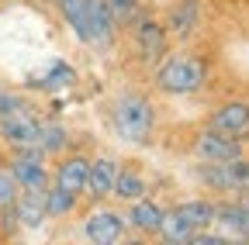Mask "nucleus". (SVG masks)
<instances>
[{
	"label": "nucleus",
	"mask_w": 249,
	"mask_h": 245,
	"mask_svg": "<svg viewBox=\"0 0 249 245\" xmlns=\"http://www.w3.org/2000/svg\"><path fill=\"white\" fill-rule=\"evenodd\" d=\"M7 169L18 180L21 190H45L52 183V166L42 159H28V156H18V152H7Z\"/></svg>",
	"instance_id": "dca6fc26"
},
{
	"label": "nucleus",
	"mask_w": 249,
	"mask_h": 245,
	"mask_svg": "<svg viewBox=\"0 0 249 245\" xmlns=\"http://www.w3.org/2000/svg\"><path fill=\"white\" fill-rule=\"evenodd\" d=\"M149 83L160 97H194L201 90H208L211 83V59L204 52H191V49H180V52H166L160 63L149 69Z\"/></svg>",
	"instance_id": "f03ea898"
},
{
	"label": "nucleus",
	"mask_w": 249,
	"mask_h": 245,
	"mask_svg": "<svg viewBox=\"0 0 249 245\" xmlns=\"http://www.w3.org/2000/svg\"><path fill=\"white\" fill-rule=\"evenodd\" d=\"M121 211H124V225H128V238L145 242V238H156V231H160L163 214H166V204L156 200L149 194V197H139L132 204H124Z\"/></svg>",
	"instance_id": "9d476101"
},
{
	"label": "nucleus",
	"mask_w": 249,
	"mask_h": 245,
	"mask_svg": "<svg viewBox=\"0 0 249 245\" xmlns=\"http://www.w3.org/2000/svg\"><path fill=\"white\" fill-rule=\"evenodd\" d=\"M83 207H87L83 194L66 190V187H55V183H49V187H45V214H49V221H55V225L76 221Z\"/></svg>",
	"instance_id": "a211bd4d"
},
{
	"label": "nucleus",
	"mask_w": 249,
	"mask_h": 245,
	"mask_svg": "<svg viewBox=\"0 0 249 245\" xmlns=\"http://www.w3.org/2000/svg\"><path fill=\"white\" fill-rule=\"evenodd\" d=\"M42 148H45V156L55 159L62 156V152H70V148H80L73 128L66 125L62 117H42V125H38V138H35Z\"/></svg>",
	"instance_id": "6ab92c4d"
},
{
	"label": "nucleus",
	"mask_w": 249,
	"mask_h": 245,
	"mask_svg": "<svg viewBox=\"0 0 249 245\" xmlns=\"http://www.w3.org/2000/svg\"><path fill=\"white\" fill-rule=\"evenodd\" d=\"M18 111H38L31 94L24 90H11V86H0V117L4 114H18Z\"/></svg>",
	"instance_id": "b1692460"
},
{
	"label": "nucleus",
	"mask_w": 249,
	"mask_h": 245,
	"mask_svg": "<svg viewBox=\"0 0 249 245\" xmlns=\"http://www.w3.org/2000/svg\"><path fill=\"white\" fill-rule=\"evenodd\" d=\"M21 218H18V207L7 204V207H0V242L4 238H21Z\"/></svg>",
	"instance_id": "393cba45"
},
{
	"label": "nucleus",
	"mask_w": 249,
	"mask_h": 245,
	"mask_svg": "<svg viewBox=\"0 0 249 245\" xmlns=\"http://www.w3.org/2000/svg\"><path fill=\"white\" fill-rule=\"evenodd\" d=\"M87 173H90V152L87 148H70V152H62V156L52 159V183L55 187L83 194Z\"/></svg>",
	"instance_id": "f8f14e48"
},
{
	"label": "nucleus",
	"mask_w": 249,
	"mask_h": 245,
	"mask_svg": "<svg viewBox=\"0 0 249 245\" xmlns=\"http://www.w3.org/2000/svg\"><path fill=\"white\" fill-rule=\"evenodd\" d=\"M114 173H118V156H111V152H90V173H87L83 200H87V204H104V200H111Z\"/></svg>",
	"instance_id": "9b49d317"
},
{
	"label": "nucleus",
	"mask_w": 249,
	"mask_h": 245,
	"mask_svg": "<svg viewBox=\"0 0 249 245\" xmlns=\"http://www.w3.org/2000/svg\"><path fill=\"white\" fill-rule=\"evenodd\" d=\"M163 28L170 42H194L201 32H204V0H173L163 14Z\"/></svg>",
	"instance_id": "0eeeda50"
},
{
	"label": "nucleus",
	"mask_w": 249,
	"mask_h": 245,
	"mask_svg": "<svg viewBox=\"0 0 249 245\" xmlns=\"http://www.w3.org/2000/svg\"><path fill=\"white\" fill-rule=\"evenodd\" d=\"M156 238L160 242H166V245H191V238H194V228L187 225L180 214L173 211V207H166V214H163V225H160V231H156Z\"/></svg>",
	"instance_id": "5701e85b"
},
{
	"label": "nucleus",
	"mask_w": 249,
	"mask_h": 245,
	"mask_svg": "<svg viewBox=\"0 0 249 245\" xmlns=\"http://www.w3.org/2000/svg\"><path fill=\"white\" fill-rule=\"evenodd\" d=\"M83 214V211H80ZM80 235L93 245H118L128 238V225H124V211L114 200L104 204H87V214L80 218Z\"/></svg>",
	"instance_id": "39448f33"
},
{
	"label": "nucleus",
	"mask_w": 249,
	"mask_h": 245,
	"mask_svg": "<svg viewBox=\"0 0 249 245\" xmlns=\"http://www.w3.org/2000/svg\"><path fill=\"white\" fill-rule=\"evenodd\" d=\"M124 32V38H128V49H132V59L149 73L160 59L170 52V35H166V28H163V17L160 14H152L149 7H139L132 17H128V24L121 28Z\"/></svg>",
	"instance_id": "7ed1b4c3"
},
{
	"label": "nucleus",
	"mask_w": 249,
	"mask_h": 245,
	"mask_svg": "<svg viewBox=\"0 0 249 245\" xmlns=\"http://www.w3.org/2000/svg\"><path fill=\"white\" fill-rule=\"evenodd\" d=\"M18 218H21V231L35 235V231H45L49 225V214H45V190H21L18 200Z\"/></svg>",
	"instance_id": "412c9836"
},
{
	"label": "nucleus",
	"mask_w": 249,
	"mask_h": 245,
	"mask_svg": "<svg viewBox=\"0 0 249 245\" xmlns=\"http://www.w3.org/2000/svg\"><path fill=\"white\" fill-rule=\"evenodd\" d=\"M208 125L225 135H242L249 142V97H225L211 111Z\"/></svg>",
	"instance_id": "ddd939ff"
},
{
	"label": "nucleus",
	"mask_w": 249,
	"mask_h": 245,
	"mask_svg": "<svg viewBox=\"0 0 249 245\" xmlns=\"http://www.w3.org/2000/svg\"><path fill=\"white\" fill-rule=\"evenodd\" d=\"M170 207H173V211H177L194 231H201V228H211V225H214L218 197H211V194H197V197H183V200H177V204H170Z\"/></svg>",
	"instance_id": "aec40b11"
},
{
	"label": "nucleus",
	"mask_w": 249,
	"mask_h": 245,
	"mask_svg": "<svg viewBox=\"0 0 249 245\" xmlns=\"http://www.w3.org/2000/svg\"><path fill=\"white\" fill-rule=\"evenodd\" d=\"M76 83H80V69L70 63V59H49L42 69H35L24 80V90L28 94L55 97V94H70Z\"/></svg>",
	"instance_id": "6e6552de"
},
{
	"label": "nucleus",
	"mask_w": 249,
	"mask_h": 245,
	"mask_svg": "<svg viewBox=\"0 0 249 245\" xmlns=\"http://www.w3.org/2000/svg\"><path fill=\"white\" fill-rule=\"evenodd\" d=\"M191 176L211 197H235L249 187V152L235 156V159H225V163H197L194 159Z\"/></svg>",
	"instance_id": "20e7f679"
},
{
	"label": "nucleus",
	"mask_w": 249,
	"mask_h": 245,
	"mask_svg": "<svg viewBox=\"0 0 249 245\" xmlns=\"http://www.w3.org/2000/svg\"><path fill=\"white\" fill-rule=\"evenodd\" d=\"M107 128L121 145L145 148L160 128V104L142 86H124L107 100Z\"/></svg>",
	"instance_id": "f257e3e1"
},
{
	"label": "nucleus",
	"mask_w": 249,
	"mask_h": 245,
	"mask_svg": "<svg viewBox=\"0 0 249 245\" xmlns=\"http://www.w3.org/2000/svg\"><path fill=\"white\" fill-rule=\"evenodd\" d=\"M214 225L222 228L229 238L249 242V204H242L239 197H218Z\"/></svg>",
	"instance_id": "f3484780"
},
{
	"label": "nucleus",
	"mask_w": 249,
	"mask_h": 245,
	"mask_svg": "<svg viewBox=\"0 0 249 245\" xmlns=\"http://www.w3.org/2000/svg\"><path fill=\"white\" fill-rule=\"evenodd\" d=\"M55 7L59 21L70 28V35L87 49V11H83V0H49Z\"/></svg>",
	"instance_id": "4be33fe9"
},
{
	"label": "nucleus",
	"mask_w": 249,
	"mask_h": 245,
	"mask_svg": "<svg viewBox=\"0 0 249 245\" xmlns=\"http://www.w3.org/2000/svg\"><path fill=\"white\" fill-rule=\"evenodd\" d=\"M152 194V180L135 166V163H118V173H114V187H111V200L118 207L132 204L139 197H149Z\"/></svg>",
	"instance_id": "4468645a"
},
{
	"label": "nucleus",
	"mask_w": 249,
	"mask_h": 245,
	"mask_svg": "<svg viewBox=\"0 0 249 245\" xmlns=\"http://www.w3.org/2000/svg\"><path fill=\"white\" fill-rule=\"evenodd\" d=\"M18 194H21V187H18V180L11 176L7 163H0V207H7V204H14V200H18Z\"/></svg>",
	"instance_id": "a878e982"
},
{
	"label": "nucleus",
	"mask_w": 249,
	"mask_h": 245,
	"mask_svg": "<svg viewBox=\"0 0 249 245\" xmlns=\"http://www.w3.org/2000/svg\"><path fill=\"white\" fill-rule=\"evenodd\" d=\"M246 152H249V142L242 135H225L211 125H204L191 135V156L197 163H225V159L246 156Z\"/></svg>",
	"instance_id": "423d86ee"
},
{
	"label": "nucleus",
	"mask_w": 249,
	"mask_h": 245,
	"mask_svg": "<svg viewBox=\"0 0 249 245\" xmlns=\"http://www.w3.org/2000/svg\"><path fill=\"white\" fill-rule=\"evenodd\" d=\"M83 11H87V49L93 52H111L118 45L121 28L107 7V0H83Z\"/></svg>",
	"instance_id": "1a4fd4ad"
},
{
	"label": "nucleus",
	"mask_w": 249,
	"mask_h": 245,
	"mask_svg": "<svg viewBox=\"0 0 249 245\" xmlns=\"http://www.w3.org/2000/svg\"><path fill=\"white\" fill-rule=\"evenodd\" d=\"M235 197H239V200H242V204H249V187H246V190H242V194H235Z\"/></svg>",
	"instance_id": "cd10ccee"
},
{
	"label": "nucleus",
	"mask_w": 249,
	"mask_h": 245,
	"mask_svg": "<svg viewBox=\"0 0 249 245\" xmlns=\"http://www.w3.org/2000/svg\"><path fill=\"white\" fill-rule=\"evenodd\" d=\"M107 7H111V14H114L118 28H124V24H128V17L142 7V0H107Z\"/></svg>",
	"instance_id": "bb28decb"
},
{
	"label": "nucleus",
	"mask_w": 249,
	"mask_h": 245,
	"mask_svg": "<svg viewBox=\"0 0 249 245\" xmlns=\"http://www.w3.org/2000/svg\"><path fill=\"white\" fill-rule=\"evenodd\" d=\"M38 125L42 114L38 111H18V114H4L0 117V145L4 148H18L38 138Z\"/></svg>",
	"instance_id": "2eb2a0df"
}]
</instances>
